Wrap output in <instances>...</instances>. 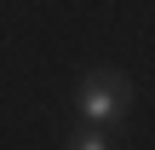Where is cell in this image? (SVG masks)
Here are the masks:
<instances>
[{
	"instance_id": "obj_2",
	"label": "cell",
	"mask_w": 155,
	"mask_h": 150,
	"mask_svg": "<svg viewBox=\"0 0 155 150\" xmlns=\"http://www.w3.org/2000/svg\"><path fill=\"white\" fill-rule=\"evenodd\" d=\"M63 145H69V150H109L115 139H109V127H98V121H81V127H75Z\"/></svg>"
},
{
	"instance_id": "obj_1",
	"label": "cell",
	"mask_w": 155,
	"mask_h": 150,
	"mask_svg": "<svg viewBox=\"0 0 155 150\" xmlns=\"http://www.w3.org/2000/svg\"><path fill=\"white\" fill-rule=\"evenodd\" d=\"M75 104H81V121H98V127H115V121H121V116L132 110V81H127L121 69H92V75L81 81Z\"/></svg>"
}]
</instances>
